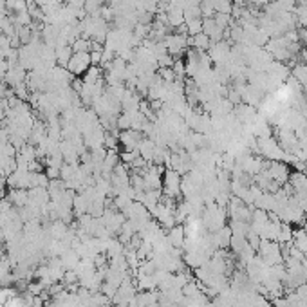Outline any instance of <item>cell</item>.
Masks as SVG:
<instances>
[{
    "instance_id": "cell-9",
    "label": "cell",
    "mask_w": 307,
    "mask_h": 307,
    "mask_svg": "<svg viewBox=\"0 0 307 307\" xmlns=\"http://www.w3.org/2000/svg\"><path fill=\"white\" fill-rule=\"evenodd\" d=\"M8 201L13 206L17 208H24L29 204V190H24V188H13L9 192L8 195Z\"/></svg>"
},
{
    "instance_id": "cell-2",
    "label": "cell",
    "mask_w": 307,
    "mask_h": 307,
    "mask_svg": "<svg viewBox=\"0 0 307 307\" xmlns=\"http://www.w3.org/2000/svg\"><path fill=\"white\" fill-rule=\"evenodd\" d=\"M181 181H183L181 174L176 170H172V168H168L163 174V190H165L167 197L176 199V201L181 197Z\"/></svg>"
},
{
    "instance_id": "cell-17",
    "label": "cell",
    "mask_w": 307,
    "mask_h": 307,
    "mask_svg": "<svg viewBox=\"0 0 307 307\" xmlns=\"http://www.w3.org/2000/svg\"><path fill=\"white\" fill-rule=\"evenodd\" d=\"M293 244H294V248L300 249V251L307 257V233L303 231V228L293 230Z\"/></svg>"
},
{
    "instance_id": "cell-3",
    "label": "cell",
    "mask_w": 307,
    "mask_h": 307,
    "mask_svg": "<svg viewBox=\"0 0 307 307\" xmlns=\"http://www.w3.org/2000/svg\"><path fill=\"white\" fill-rule=\"evenodd\" d=\"M90 67H92V63H90L89 53H72L71 60H69L65 69H67L74 78H78V76H83Z\"/></svg>"
},
{
    "instance_id": "cell-15",
    "label": "cell",
    "mask_w": 307,
    "mask_h": 307,
    "mask_svg": "<svg viewBox=\"0 0 307 307\" xmlns=\"http://www.w3.org/2000/svg\"><path fill=\"white\" fill-rule=\"evenodd\" d=\"M291 76L300 83V85H305L307 83V63L298 62L291 67Z\"/></svg>"
},
{
    "instance_id": "cell-29",
    "label": "cell",
    "mask_w": 307,
    "mask_h": 307,
    "mask_svg": "<svg viewBox=\"0 0 307 307\" xmlns=\"http://www.w3.org/2000/svg\"><path fill=\"white\" fill-rule=\"evenodd\" d=\"M303 89H305V94H307V83H305V85H303Z\"/></svg>"
},
{
    "instance_id": "cell-25",
    "label": "cell",
    "mask_w": 307,
    "mask_h": 307,
    "mask_svg": "<svg viewBox=\"0 0 307 307\" xmlns=\"http://www.w3.org/2000/svg\"><path fill=\"white\" fill-rule=\"evenodd\" d=\"M215 24L219 27H221L222 31H226V29H230L231 24H233V18H231V15H226V13H215Z\"/></svg>"
},
{
    "instance_id": "cell-22",
    "label": "cell",
    "mask_w": 307,
    "mask_h": 307,
    "mask_svg": "<svg viewBox=\"0 0 307 307\" xmlns=\"http://www.w3.org/2000/svg\"><path fill=\"white\" fill-rule=\"evenodd\" d=\"M105 8V0H85V9L87 15H99V11Z\"/></svg>"
},
{
    "instance_id": "cell-21",
    "label": "cell",
    "mask_w": 307,
    "mask_h": 307,
    "mask_svg": "<svg viewBox=\"0 0 307 307\" xmlns=\"http://www.w3.org/2000/svg\"><path fill=\"white\" fill-rule=\"evenodd\" d=\"M276 242L284 244V242H293V228L287 222H282V228H280V233L276 237Z\"/></svg>"
},
{
    "instance_id": "cell-30",
    "label": "cell",
    "mask_w": 307,
    "mask_h": 307,
    "mask_svg": "<svg viewBox=\"0 0 307 307\" xmlns=\"http://www.w3.org/2000/svg\"><path fill=\"white\" fill-rule=\"evenodd\" d=\"M0 258H2V251H0Z\"/></svg>"
},
{
    "instance_id": "cell-26",
    "label": "cell",
    "mask_w": 307,
    "mask_h": 307,
    "mask_svg": "<svg viewBox=\"0 0 307 307\" xmlns=\"http://www.w3.org/2000/svg\"><path fill=\"white\" fill-rule=\"evenodd\" d=\"M296 36H298L300 45L307 47V27H296Z\"/></svg>"
},
{
    "instance_id": "cell-19",
    "label": "cell",
    "mask_w": 307,
    "mask_h": 307,
    "mask_svg": "<svg viewBox=\"0 0 307 307\" xmlns=\"http://www.w3.org/2000/svg\"><path fill=\"white\" fill-rule=\"evenodd\" d=\"M71 47H72V53H90V49H92V40H89L85 36H80V38H76V40L72 42Z\"/></svg>"
},
{
    "instance_id": "cell-27",
    "label": "cell",
    "mask_w": 307,
    "mask_h": 307,
    "mask_svg": "<svg viewBox=\"0 0 307 307\" xmlns=\"http://www.w3.org/2000/svg\"><path fill=\"white\" fill-rule=\"evenodd\" d=\"M302 267H303V276H305V280H307V257L302 260Z\"/></svg>"
},
{
    "instance_id": "cell-4",
    "label": "cell",
    "mask_w": 307,
    "mask_h": 307,
    "mask_svg": "<svg viewBox=\"0 0 307 307\" xmlns=\"http://www.w3.org/2000/svg\"><path fill=\"white\" fill-rule=\"evenodd\" d=\"M264 170H267V174H269L271 179L276 181V183H278V185H282V186L287 183L289 176H291L289 167L285 165L284 161H264Z\"/></svg>"
},
{
    "instance_id": "cell-7",
    "label": "cell",
    "mask_w": 307,
    "mask_h": 307,
    "mask_svg": "<svg viewBox=\"0 0 307 307\" xmlns=\"http://www.w3.org/2000/svg\"><path fill=\"white\" fill-rule=\"evenodd\" d=\"M167 239L170 240V244L174 248L177 249H183L185 248V242H186V231H185V226L176 224L174 228H170L167 233Z\"/></svg>"
},
{
    "instance_id": "cell-14",
    "label": "cell",
    "mask_w": 307,
    "mask_h": 307,
    "mask_svg": "<svg viewBox=\"0 0 307 307\" xmlns=\"http://www.w3.org/2000/svg\"><path fill=\"white\" fill-rule=\"evenodd\" d=\"M60 260H62V264H63V267H65V269H74V267H76V264L81 260V258H80V255L74 251V249L69 248V249H65L62 255H60Z\"/></svg>"
},
{
    "instance_id": "cell-16",
    "label": "cell",
    "mask_w": 307,
    "mask_h": 307,
    "mask_svg": "<svg viewBox=\"0 0 307 307\" xmlns=\"http://www.w3.org/2000/svg\"><path fill=\"white\" fill-rule=\"evenodd\" d=\"M56 53V63H58L60 67H67L69 60L72 56V47L71 45H63V47H56L54 49Z\"/></svg>"
},
{
    "instance_id": "cell-1",
    "label": "cell",
    "mask_w": 307,
    "mask_h": 307,
    "mask_svg": "<svg viewBox=\"0 0 307 307\" xmlns=\"http://www.w3.org/2000/svg\"><path fill=\"white\" fill-rule=\"evenodd\" d=\"M258 257L266 262V266H275V264H282V251H280V244L275 240H262L260 248H258Z\"/></svg>"
},
{
    "instance_id": "cell-18",
    "label": "cell",
    "mask_w": 307,
    "mask_h": 307,
    "mask_svg": "<svg viewBox=\"0 0 307 307\" xmlns=\"http://www.w3.org/2000/svg\"><path fill=\"white\" fill-rule=\"evenodd\" d=\"M6 9H8V15H18L27 11L29 6L26 0H6Z\"/></svg>"
},
{
    "instance_id": "cell-20",
    "label": "cell",
    "mask_w": 307,
    "mask_h": 307,
    "mask_svg": "<svg viewBox=\"0 0 307 307\" xmlns=\"http://www.w3.org/2000/svg\"><path fill=\"white\" fill-rule=\"evenodd\" d=\"M246 244H248V237H244V235H231L230 249L235 253V255H239V253L246 248Z\"/></svg>"
},
{
    "instance_id": "cell-11",
    "label": "cell",
    "mask_w": 307,
    "mask_h": 307,
    "mask_svg": "<svg viewBox=\"0 0 307 307\" xmlns=\"http://www.w3.org/2000/svg\"><path fill=\"white\" fill-rule=\"evenodd\" d=\"M253 206L258 208V210H264V212H275L276 210V203H275V195L273 194H267V192H264V194L260 195V197L253 203Z\"/></svg>"
},
{
    "instance_id": "cell-5",
    "label": "cell",
    "mask_w": 307,
    "mask_h": 307,
    "mask_svg": "<svg viewBox=\"0 0 307 307\" xmlns=\"http://www.w3.org/2000/svg\"><path fill=\"white\" fill-rule=\"evenodd\" d=\"M163 42L167 45L168 54H172L174 58H181V53L186 51V47H188V38L185 35H179V33H170Z\"/></svg>"
},
{
    "instance_id": "cell-6",
    "label": "cell",
    "mask_w": 307,
    "mask_h": 307,
    "mask_svg": "<svg viewBox=\"0 0 307 307\" xmlns=\"http://www.w3.org/2000/svg\"><path fill=\"white\" fill-rule=\"evenodd\" d=\"M29 181H31V172L27 170V168H18L8 176V185L13 188H24V190H29Z\"/></svg>"
},
{
    "instance_id": "cell-23",
    "label": "cell",
    "mask_w": 307,
    "mask_h": 307,
    "mask_svg": "<svg viewBox=\"0 0 307 307\" xmlns=\"http://www.w3.org/2000/svg\"><path fill=\"white\" fill-rule=\"evenodd\" d=\"M186 33H188V36H195L197 33H203V18L186 20Z\"/></svg>"
},
{
    "instance_id": "cell-8",
    "label": "cell",
    "mask_w": 307,
    "mask_h": 307,
    "mask_svg": "<svg viewBox=\"0 0 307 307\" xmlns=\"http://www.w3.org/2000/svg\"><path fill=\"white\" fill-rule=\"evenodd\" d=\"M213 235V244H215L217 249H228L230 248V242H231V230L230 226H222L221 230L215 231Z\"/></svg>"
},
{
    "instance_id": "cell-28",
    "label": "cell",
    "mask_w": 307,
    "mask_h": 307,
    "mask_svg": "<svg viewBox=\"0 0 307 307\" xmlns=\"http://www.w3.org/2000/svg\"><path fill=\"white\" fill-rule=\"evenodd\" d=\"M302 226H303V231H305V233H307V221H305V222H303V224H302Z\"/></svg>"
},
{
    "instance_id": "cell-12",
    "label": "cell",
    "mask_w": 307,
    "mask_h": 307,
    "mask_svg": "<svg viewBox=\"0 0 307 307\" xmlns=\"http://www.w3.org/2000/svg\"><path fill=\"white\" fill-rule=\"evenodd\" d=\"M89 204H90V201L85 197V194L81 192V194L74 195V201H72V212L76 213L78 217L85 215V213H89Z\"/></svg>"
},
{
    "instance_id": "cell-13",
    "label": "cell",
    "mask_w": 307,
    "mask_h": 307,
    "mask_svg": "<svg viewBox=\"0 0 307 307\" xmlns=\"http://www.w3.org/2000/svg\"><path fill=\"white\" fill-rule=\"evenodd\" d=\"M289 185L293 186L294 194L296 192H302V190H307V176L303 172H291V176H289Z\"/></svg>"
},
{
    "instance_id": "cell-10",
    "label": "cell",
    "mask_w": 307,
    "mask_h": 307,
    "mask_svg": "<svg viewBox=\"0 0 307 307\" xmlns=\"http://www.w3.org/2000/svg\"><path fill=\"white\" fill-rule=\"evenodd\" d=\"M212 38L204 33H197L195 36H188V45H192L195 51H201V53H206L210 47H212Z\"/></svg>"
},
{
    "instance_id": "cell-24",
    "label": "cell",
    "mask_w": 307,
    "mask_h": 307,
    "mask_svg": "<svg viewBox=\"0 0 307 307\" xmlns=\"http://www.w3.org/2000/svg\"><path fill=\"white\" fill-rule=\"evenodd\" d=\"M213 8H215V13H226L231 15V9H233V0H212Z\"/></svg>"
}]
</instances>
